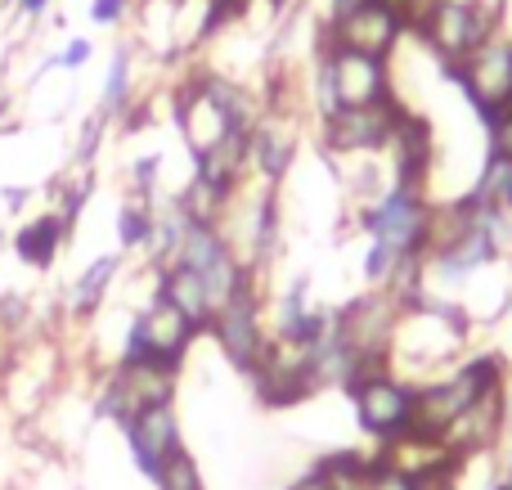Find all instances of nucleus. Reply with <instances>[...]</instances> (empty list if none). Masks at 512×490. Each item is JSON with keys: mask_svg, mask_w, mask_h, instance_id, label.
Returning <instances> with one entry per match:
<instances>
[{"mask_svg": "<svg viewBox=\"0 0 512 490\" xmlns=\"http://www.w3.org/2000/svg\"><path fill=\"white\" fill-rule=\"evenodd\" d=\"M508 387V369L499 356H468L463 365H454L450 374L432 378V383L418 387V405H414V428L409 437L418 441H436L454 419H459L468 405H477L481 396L504 392ZM405 441V437H400Z\"/></svg>", "mask_w": 512, "mask_h": 490, "instance_id": "1", "label": "nucleus"}, {"mask_svg": "<svg viewBox=\"0 0 512 490\" xmlns=\"http://www.w3.org/2000/svg\"><path fill=\"white\" fill-rule=\"evenodd\" d=\"M396 99V81H391L387 59H369L355 50H337V45H319L315 63V113L328 117L337 108H373Z\"/></svg>", "mask_w": 512, "mask_h": 490, "instance_id": "2", "label": "nucleus"}, {"mask_svg": "<svg viewBox=\"0 0 512 490\" xmlns=\"http://www.w3.org/2000/svg\"><path fill=\"white\" fill-rule=\"evenodd\" d=\"M499 27H504V9L495 0H427V9L414 23V36L445 68H454Z\"/></svg>", "mask_w": 512, "mask_h": 490, "instance_id": "3", "label": "nucleus"}, {"mask_svg": "<svg viewBox=\"0 0 512 490\" xmlns=\"http://www.w3.org/2000/svg\"><path fill=\"white\" fill-rule=\"evenodd\" d=\"M432 221H436V203L427 198V189H414V185H387L364 207L369 243L391 248L400 261L432 252Z\"/></svg>", "mask_w": 512, "mask_h": 490, "instance_id": "4", "label": "nucleus"}, {"mask_svg": "<svg viewBox=\"0 0 512 490\" xmlns=\"http://www.w3.org/2000/svg\"><path fill=\"white\" fill-rule=\"evenodd\" d=\"M207 333H212L216 347L225 351V360H230L239 374L252 378V369L261 365L265 347H270V333H265V324H261V275H256V270L243 275V284L230 293V302L212 315V329Z\"/></svg>", "mask_w": 512, "mask_h": 490, "instance_id": "5", "label": "nucleus"}, {"mask_svg": "<svg viewBox=\"0 0 512 490\" xmlns=\"http://www.w3.org/2000/svg\"><path fill=\"white\" fill-rule=\"evenodd\" d=\"M445 77L463 90V99L472 104V113H477L481 122H486L490 113H499V108H508L512 104V32L499 27V32L486 36L463 63L445 68Z\"/></svg>", "mask_w": 512, "mask_h": 490, "instance_id": "6", "label": "nucleus"}, {"mask_svg": "<svg viewBox=\"0 0 512 490\" xmlns=\"http://www.w3.org/2000/svg\"><path fill=\"white\" fill-rule=\"evenodd\" d=\"M405 117V99H387L373 108H337V113L319 117V144L333 158H369V153H387L396 122Z\"/></svg>", "mask_w": 512, "mask_h": 490, "instance_id": "7", "label": "nucleus"}, {"mask_svg": "<svg viewBox=\"0 0 512 490\" xmlns=\"http://www.w3.org/2000/svg\"><path fill=\"white\" fill-rule=\"evenodd\" d=\"M351 401H355V419H360V428L369 432L378 446H396V441L409 437V428H414L418 387L405 383L400 374H391V369L364 378V383L351 392Z\"/></svg>", "mask_w": 512, "mask_h": 490, "instance_id": "8", "label": "nucleus"}, {"mask_svg": "<svg viewBox=\"0 0 512 490\" xmlns=\"http://www.w3.org/2000/svg\"><path fill=\"white\" fill-rule=\"evenodd\" d=\"M409 36L405 18H396L391 9H382L378 0H364L360 9H351L346 18L328 23L319 32V45H337V50H355V54H369V59H387L396 54V45Z\"/></svg>", "mask_w": 512, "mask_h": 490, "instance_id": "9", "label": "nucleus"}, {"mask_svg": "<svg viewBox=\"0 0 512 490\" xmlns=\"http://www.w3.org/2000/svg\"><path fill=\"white\" fill-rule=\"evenodd\" d=\"M122 432H126V450H131L135 468H140L149 482H158L162 468H167V459L185 450V441H180L176 405H149V410L135 414Z\"/></svg>", "mask_w": 512, "mask_h": 490, "instance_id": "10", "label": "nucleus"}, {"mask_svg": "<svg viewBox=\"0 0 512 490\" xmlns=\"http://www.w3.org/2000/svg\"><path fill=\"white\" fill-rule=\"evenodd\" d=\"M504 423H508V387H504V392L481 396L477 405H468V410H463L436 441H441L445 455H454V459H463V464H468V459L486 455V450L504 437Z\"/></svg>", "mask_w": 512, "mask_h": 490, "instance_id": "11", "label": "nucleus"}, {"mask_svg": "<svg viewBox=\"0 0 512 490\" xmlns=\"http://www.w3.org/2000/svg\"><path fill=\"white\" fill-rule=\"evenodd\" d=\"M140 320H144V338H149V365L180 374V369H185L189 347H194L203 333H198L171 302H162V297H153V302L144 306Z\"/></svg>", "mask_w": 512, "mask_h": 490, "instance_id": "12", "label": "nucleus"}, {"mask_svg": "<svg viewBox=\"0 0 512 490\" xmlns=\"http://www.w3.org/2000/svg\"><path fill=\"white\" fill-rule=\"evenodd\" d=\"M292 162H297V122L288 108H265L261 122L252 126V171L265 185H283Z\"/></svg>", "mask_w": 512, "mask_h": 490, "instance_id": "13", "label": "nucleus"}, {"mask_svg": "<svg viewBox=\"0 0 512 490\" xmlns=\"http://www.w3.org/2000/svg\"><path fill=\"white\" fill-rule=\"evenodd\" d=\"M153 297H162V302H171L180 315H185L189 324H194L198 333H207L212 329V315H216V306H212V293H207V284L194 275L189 266H162V270H153Z\"/></svg>", "mask_w": 512, "mask_h": 490, "instance_id": "14", "label": "nucleus"}, {"mask_svg": "<svg viewBox=\"0 0 512 490\" xmlns=\"http://www.w3.org/2000/svg\"><path fill=\"white\" fill-rule=\"evenodd\" d=\"M117 270H122V252H104V257H95L77 279H72L68 297H63V311H68L72 320H86V315H95L99 306L108 302V288H113Z\"/></svg>", "mask_w": 512, "mask_h": 490, "instance_id": "15", "label": "nucleus"}, {"mask_svg": "<svg viewBox=\"0 0 512 490\" xmlns=\"http://www.w3.org/2000/svg\"><path fill=\"white\" fill-rule=\"evenodd\" d=\"M68 239L72 234H68V225L59 221V212H41L36 221H27L23 230L14 234V257L32 270H50Z\"/></svg>", "mask_w": 512, "mask_h": 490, "instance_id": "16", "label": "nucleus"}, {"mask_svg": "<svg viewBox=\"0 0 512 490\" xmlns=\"http://www.w3.org/2000/svg\"><path fill=\"white\" fill-rule=\"evenodd\" d=\"M131 99H135V50L122 41L113 50V59H108L104 95H99V113H104L108 122H117V117L131 108Z\"/></svg>", "mask_w": 512, "mask_h": 490, "instance_id": "17", "label": "nucleus"}, {"mask_svg": "<svg viewBox=\"0 0 512 490\" xmlns=\"http://www.w3.org/2000/svg\"><path fill=\"white\" fill-rule=\"evenodd\" d=\"M153 207H158V198H140V194H131L117 207V243H122V252H149Z\"/></svg>", "mask_w": 512, "mask_h": 490, "instance_id": "18", "label": "nucleus"}, {"mask_svg": "<svg viewBox=\"0 0 512 490\" xmlns=\"http://www.w3.org/2000/svg\"><path fill=\"white\" fill-rule=\"evenodd\" d=\"M468 194L477 198V203L499 207V212L512 216V158L486 153V162H481V171H477V185H472Z\"/></svg>", "mask_w": 512, "mask_h": 490, "instance_id": "19", "label": "nucleus"}, {"mask_svg": "<svg viewBox=\"0 0 512 490\" xmlns=\"http://www.w3.org/2000/svg\"><path fill=\"white\" fill-rule=\"evenodd\" d=\"M153 490H207V486H203V473H198L194 455L180 450V455L167 459V468H162V477L153 482Z\"/></svg>", "mask_w": 512, "mask_h": 490, "instance_id": "20", "label": "nucleus"}, {"mask_svg": "<svg viewBox=\"0 0 512 490\" xmlns=\"http://www.w3.org/2000/svg\"><path fill=\"white\" fill-rule=\"evenodd\" d=\"M104 135H108V117L95 108V113L81 122L77 149H72V167H90V162H95V153H99V144H104Z\"/></svg>", "mask_w": 512, "mask_h": 490, "instance_id": "21", "label": "nucleus"}, {"mask_svg": "<svg viewBox=\"0 0 512 490\" xmlns=\"http://www.w3.org/2000/svg\"><path fill=\"white\" fill-rule=\"evenodd\" d=\"M486 153H499V158H512V104L490 113L486 122Z\"/></svg>", "mask_w": 512, "mask_h": 490, "instance_id": "22", "label": "nucleus"}, {"mask_svg": "<svg viewBox=\"0 0 512 490\" xmlns=\"http://www.w3.org/2000/svg\"><path fill=\"white\" fill-rule=\"evenodd\" d=\"M158 171H162V153H144L131 162V194L153 198L158 194Z\"/></svg>", "mask_w": 512, "mask_h": 490, "instance_id": "23", "label": "nucleus"}, {"mask_svg": "<svg viewBox=\"0 0 512 490\" xmlns=\"http://www.w3.org/2000/svg\"><path fill=\"white\" fill-rule=\"evenodd\" d=\"M27 320H32V302H27L23 293H0V333H18L27 329Z\"/></svg>", "mask_w": 512, "mask_h": 490, "instance_id": "24", "label": "nucleus"}, {"mask_svg": "<svg viewBox=\"0 0 512 490\" xmlns=\"http://www.w3.org/2000/svg\"><path fill=\"white\" fill-rule=\"evenodd\" d=\"M135 0H90V23L95 27H122Z\"/></svg>", "mask_w": 512, "mask_h": 490, "instance_id": "25", "label": "nucleus"}, {"mask_svg": "<svg viewBox=\"0 0 512 490\" xmlns=\"http://www.w3.org/2000/svg\"><path fill=\"white\" fill-rule=\"evenodd\" d=\"M90 54H95V41H90V36H72V41L54 54V63H59L63 72H77V68H86L90 63Z\"/></svg>", "mask_w": 512, "mask_h": 490, "instance_id": "26", "label": "nucleus"}, {"mask_svg": "<svg viewBox=\"0 0 512 490\" xmlns=\"http://www.w3.org/2000/svg\"><path fill=\"white\" fill-rule=\"evenodd\" d=\"M378 5H382V9H391L396 18H405V27L414 32V23H418V14L427 9V0H378Z\"/></svg>", "mask_w": 512, "mask_h": 490, "instance_id": "27", "label": "nucleus"}, {"mask_svg": "<svg viewBox=\"0 0 512 490\" xmlns=\"http://www.w3.org/2000/svg\"><path fill=\"white\" fill-rule=\"evenodd\" d=\"M0 198H5L9 212H23L27 198H32V189H27V185H5V189H0Z\"/></svg>", "mask_w": 512, "mask_h": 490, "instance_id": "28", "label": "nucleus"}, {"mask_svg": "<svg viewBox=\"0 0 512 490\" xmlns=\"http://www.w3.org/2000/svg\"><path fill=\"white\" fill-rule=\"evenodd\" d=\"M364 0H328V14H324V27L328 23H337V18H346L351 14V9H360Z\"/></svg>", "mask_w": 512, "mask_h": 490, "instance_id": "29", "label": "nucleus"}, {"mask_svg": "<svg viewBox=\"0 0 512 490\" xmlns=\"http://www.w3.org/2000/svg\"><path fill=\"white\" fill-rule=\"evenodd\" d=\"M18 14H23V18H32V23H36V18H45V9H50V0H18Z\"/></svg>", "mask_w": 512, "mask_h": 490, "instance_id": "30", "label": "nucleus"}, {"mask_svg": "<svg viewBox=\"0 0 512 490\" xmlns=\"http://www.w3.org/2000/svg\"><path fill=\"white\" fill-rule=\"evenodd\" d=\"M9 369H14V347H9V342H0V387H5Z\"/></svg>", "mask_w": 512, "mask_h": 490, "instance_id": "31", "label": "nucleus"}, {"mask_svg": "<svg viewBox=\"0 0 512 490\" xmlns=\"http://www.w3.org/2000/svg\"><path fill=\"white\" fill-rule=\"evenodd\" d=\"M5 108H9V99H0V122H5Z\"/></svg>", "mask_w": 512, "mask_h": 490, "instance_id": "32", "label": "nucleus"}]
</instances>
